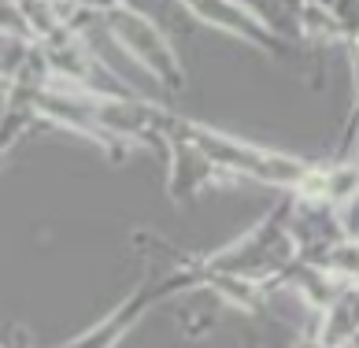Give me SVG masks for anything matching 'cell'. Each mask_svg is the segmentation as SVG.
Segmentation results:
<instances>
[{
  "mask_svg": "<svg viewBox=\"0 0 359 348\" xmlns=\"http://www.w3.org/2000/svg\"><path fill=\"white\" fill-rule=\"evenodd\" d=\"M100 15H104L108 34L115 37V45L126 48L159 86H167V89L185 86V67L178 60L175 45L167 41V34L144 11H137L134 4H104Z\"/></svg>",
  "mask_w": 359,
  "mask_h": 348,
  "instance_id": "obj_3",
  "label": "cell"
},
{
  "mask_svg": "<svg viewBox=\"0 0 359 348\" xmlns=\"http://www.w3.org/2000/svg\"><path fill=\"white\" fill-rule=\"evenodd\" d=\"M289 211H292V193L278 204L271 215H263L248 234L230 241L226 248L201 256V274H226V278H241L252 286H274L292 263H297V241L289 230Z\"/></svg>",
  "mask_w": 359,
  "mask_h": 348,
  "instance_id": "obj_2",
  "label": "cell"
},
{
  "mask_svg": "<svg viewBox=\"0 0 359 348\" xmlns=\"http://www.w3.org/2000/svg\"><path fill=\"white\" fill-rule=\"evenodd\" d=\"M292 348H323V344H318L315 337H311V333H308V337H300L297 344H292Z\"/></svg>",
  "mask_w": 359,
  "mask_h": 348,
  "instance_id": "obj_6",
  "label": "cell"
},
{
  "mask_svg": "<svg viewBox=\"0 0 359 348\" xmlns=\"http://www.w3.org/2000/svg\"><path fill=\"white\" fill-rule=\"evenodd\" d=\"M167 126L175 130L178 138L189 141L222 178H252V182L274 185V189H282V193H300L304 182H308L311 170H315V163H308V159H300V156L263 149L256 141L222 133L215 126L196 123V119H182V115L167 112Z\"/></svg>",
  "mask_w": 359,
  "mask_h": 348,
  "instance_id": "obj_1",
  "label": "cell"
},
{
  "mask_svg": "<svg viewBox=\"0 0 359 348\" xmlns=\"http://www.w3.org/2000/svg\"><path fill=\"white\" fill-rule=\"evenodd\" d=\"M189 11L196 19H204L208 26L241 37L245 45L267 52V56H289V52L297 48L292 41H285V37H278L271 26L256 15L252 4H222V0H215V4H189Z\"/></svg>",
  "mask_w": 359,
  "mask_h": 348,
  "instance_id": "obj_4",
  "label": "cell"
},
{
  "mask_svg": "<svg viewBox=\"0 0 359 348\" xmlns=\"http://www.w3.org/2000/svg\"><path fill=\"white\" fill-rule=\"evenodd\" d=\"M311 337L323 348H352L359 341V289L344 286L334 300L323 307Z\"/></svg>",
  "mask_w": 359,
  "mask_h": 348,
  "instance_id": "obj_5",
  "label": "cell"
},
{
  "mask_svg": "<svg viewBox=\"0 0 359 348\" xmlns=\"http://www.w3.org/2000/svg\"><path fill=\"white\" fill-rule=\"evenodd\" d=\"M352 348H359V341H355V344H352Z\"/></svg>",
  "mask_w": 359,
  "mask_h": 348,
  "instance_id": "obj_7",
  "label": "cell"
},
{
  "mask_svg": "<svg viewBox=\"0 0 359 348\" xmlns=\"http://www.w3.org/2000/svg\"><path fill=\"white\" fill-rule=\"evenodd\" d=\"M355 289H359V282H355Z\"/></svg>",
  "mask_w": 359,
  "mask_h": 348,
  "instance_id": "obj_8",
  "label": "cell"
}]
</instances>
